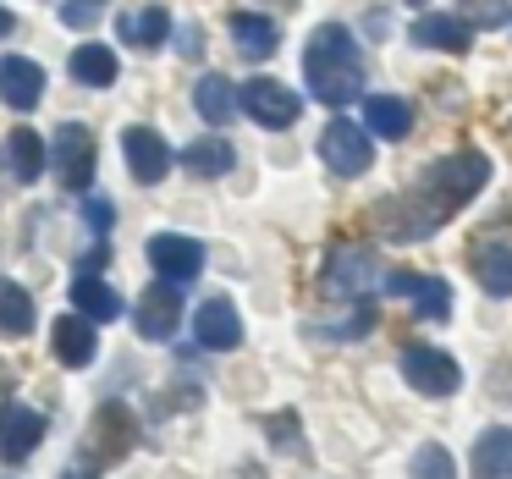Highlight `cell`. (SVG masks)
Listing matches in <instances>:
<instances>
[{"label":"cell","instance_id":"cell-13","mask_svg":"<svg viewBox=\"0 0 512 479\" xmlns=\"http://www.w3.org/2000/svg\"><path fill=\"white\" fill-rule=\"evenodd\" d=\"M193 331H199V347H210V353H232V347L243 342L237 303L232 298H204L199 314H193Z\"/></svg>","mask_w":512,"mask_h":479},{"label":"cell","instance_id":"cell-22","mask_svg":"<svg viewBox=\"0 0 512 479\" xmlns=\"http://www.w3.org/2000/svg\"><path fill=\"white\" fill-rule=\"evenodd\" d=\"M72 309L89 314L94 325H105V320H116V314H122V292L105 287L100 276H78V281H72Z\"/></svg>","mask_w":512,"mask_h":479},{"label":"cell","instance_id":"cell-28","mask_svg":"<svg viewBox=\"0 0 512 479\" xmlns=\"http://www.w3.org/2000/svg\"><path fill=\"white\" fill-rule=\"evenodd\" d=\"M369 325H375V303L358 298L353 314H342V320H331V325H314V331L331 336V342H358V336H369Z\"/></svg>","mask_w":512,"mask_h":479},{"label":"cell","instance_id":"cell-29","mask_svg":"<svg viewBox=\"0 0 512 479\" xmlns=\"http://www.w3.org/2000/svg\"><path fill=\"white\" fill-rule=\"evenodd\" d=\"M413 479H457L452 452H446V446H419V452H413Z\"/></svg>","mask_w":512,"mask_h":479},{"label":"cell","instance_id":"cell-14","mask_svg":"<svg viewBox=\"0 0 512 479\" xmlns=\"http://www.w3.org/2000/svg\"><path fill=\"white\" fill-rule=\"evenodd\" d=\"M0 100L12 105V111H34L45 100V67L28 56H6L0 61Z\"/></svg>","mask_w":512,"mask_h":479},{"label":"cell","instance_id":"cell-16","mask_svg":"<svg viewBox=\"0 0 512 479\" xmlns=\"http://www.w3.org/2000/svg\"><path fill=\"white\" fill-rule=\"evenodd\" d=\"M413 45L463 56V50L474 45V23H468V17H446V12H424L419 23H413Z\"/></svg>","mask_w":512,"mask_h":479},{"label":"cell","instance_id":"cell-17","mask_svg":"<svg viewBox=\"0 0 512 479\" xmlns=\"http://www.w3.org/2000/svg\"><path fill=\"white\" fill-rule=\"evenodd\" d=\"M232 39H237V50H243L248 61H265V56H276L281 28L270 23V17H259V12H237L232 17Z\"/></svg>","mask_w":512,"mask_h":479},{"label":"cell","instance_id":"cell-27","mask_svg":"<svg viewBox=\"0 0 512 479\" xmlns=\"http://www.w3.org/2000/svg\"><path fill=\"white\" fill-rule=\"evenodd\" d=\"M34 331V298L17 281H0V336H28Z\"/></svg>","mask_w":512,"mask_h":479},{"label":"cell","instance_id":"cell-12","mask_svg":"<svg viewBox=\"0 0 512 479\" xmlns=\"http://www.w3.org/2000/svg\"><path fill=\"white\" fill-rule=\"evenodd\" d=\"M177 320H182V292H177V281H166V287H149L144 303L133 309V325H138V336H144V342H166V336L177 331Z\"/></svg>","mask_w":512,"mask_h":479},{"label":"cell","instance_id":"cell-7","mask_svg":"<svg viewBox=\"0 0 512 479\" xmlns=\"http://www.w3.org/2000/svg\"><path fill=\"white\" fill-rule=\"evenodd\" d=\"M402 380H408L413 391H424V397H452V391L463 386V369H457V358H446L441 347H408V353H402Z\"/></svg>","mask_w":512,"mask_h":479},{"label":"cell","instance_id":"cell-18","mask_svg":"<svg viewBox=\"0 0 512 479\" xmlns=\"http://www.w3.org/2000/svg\"><path fill=\"white\" fill-rule=\"evenodd\" d=\"M364 122L375 138H408L413 133V105L397 100V94H375V100H364Z\"/></svg>","mask_w":512,"mask_h":479},{"label":"cell","instance_id":"cell-1","mask_svg":"<svg viewBox=\"0 0 512 479\" xmlns=\"http://www.w3.org/2000/svg\"><path fill=\"white\" fill-rule=\"evenodd\" d=\"M303 78H309L314 100L331 105V111H342V105H353L364 94V56H358L353 34L342 23L314 28L309 50H303Z\"/></svg>","mask_w":512,"mask_h":479},{"label":"cell","instance_id":"cell-34","mask_svg":"<svg viewBox=\"0 0 512 479\" xmlns=\"http://www.w3.org/2000/svg\"><path fill=\"white\" fill-rule=\"evenodd\" d=\"M12 28H17V17H12V12H6V6H0V39L12 34Z\"/></svg>","mask_w":512,"mask_h":479},{"label":"cell","instance_id":"cell-19","mask_svg":"<svg viewBox=\"0 0 512 479\" xmlns=\"http://www.w3.org/2000/svg\"><path fill=\"white\" fill-rule=\"evenodd\" d=\"M474 276L490 298H512V248L507 243H479L474 248Z\"/></svg>","mask_w":512,"mask_h":479},{"label":"cell","instance_id":"cell-11","mask_svg":"<svg viewBox=\"0 0 512 479\" xmlns=\"http://www.w3.org/2000/svg\"><path fill=\"white\" fill-rule=\"evenodd\" d=\"M45 441V413L39 408H6L0 413V463H28V452H39Z\"/></svg>","mask_w":512,"mask_h":479},{"label":"cell","instance_id":"cell-10","mask_svg":"<svg viewBox=\"0 0 512 479\" xmlns=\"http://www.w3.org/2000/svg\"><path fill=\"white\" fill-rule=\"evenodd\" d=\"M122 155H127L133 182H160L171 171V144L155 133V127H127V133H122Z\"/></svg>","mask_w":512,"mask_h":479},{"label":"cell","instance_id":"cell-36","mask_svg":"<svg viewBox=\"0 0 512 479\" xmlns=\"http://www.w3.org/2000/svg\"><path fill=\"white\" fill-rule=\"evenodd\" d=\"M408 6H424V0H408Z\"/></svg>","mask_w":512,"mask_h":479},{"label":"cell","instance_id":"cell-9","mask_svg":"<svg viewBox=\"0 0 512 479\" xmlns=\"http://www.w3.org/2000/svg\"><path fill=\"white\" fill-rule=\"evenodd\" d=\"M149 265H155L160 281H177L182 287V281H193L204 270V248L182 232H160V237H149Z\"/></svg>","mask_w":512,"mask_h":479},{"label":"cell","instance_id":"cell-5","mask_svg":"<svg viewBox=\"0 0 512 479\" xmlns=\"http://www.w3.org/2000/svg\"><path fill=\"white\" fill-rule=\"evenodd\" d=\"M50 160H56V177L67 182L72 193H83L94 182V133L83 122H61L56 144H50Z\"/></svg>","mask_w":512,"mask_h":479},{"label":"cell","instance_id":"cell-6","mask_svg":"<svg viewBox=\"0 0 512 479\" xmlns=\"http://www.w3.org/2000/svg\"><path fill=\"white\" fill-rule=\"evenodd\" d=\"M320 160L336 171V177H364L369 160H375V144H369L364 127H353V122L336 116V122L320 133Z\"/></svg>","mask_w":512,"mask_h":479},{"label":"cell","instance_id":"cell-20","mask_svg":"<svg viewBox=\"0 0 512 479\" xmlns=\"http://www.w3.org/2000/svg\"><path fill=\"white\" fill-rule=\"evenodd\" d=\"M6 160H12V177L17 182H39V177H45L50 149H45V138H39L34 127H17V133L6 138Z\"/></svg>","mask_w":512,"mask_h":479},{"label":"cell","instance_id":"cell-21","mask_svg":"<svg viewBox=\"0 0 512 479\" xmlns=\"http://www.w3.org/2000/svg\"><path fill=\"white\" fill-rule=\"evenodd\" d=\"M193 105H199V116H204V122H215V127H226L237 111H243V105H237V89L221 78V72H204L199 89H193Z\"/></svg>","mask_w":512,"mask_h":479},{"label":"cell","instance_id":"cell-31","mask_svg":"<svg viewBox=\"0 0 512 479\" xmlns=\"http://www.w3.org/2000/svg\"><path fill=\"white\" fill-rule=\"evenodd\" d=\"M100 6L105 0H61V23L67 28H94L100 23Z\"/></svg>","mask_w":512,"mask_h":479},{"label":"cell","instance_id":"cell-15","mask_svg":"<svg viewBox=\"0 0 512 479\" xmlns=\"http://www.w3.org/2000/svg\"><path fill=\"white\" fill-rule=\"evenodd\" d=\"M50 347H56V358H61L67 369L94 364V353H100V336H94V320H89V314H61V320L50 325Z\"/></svg>","mask_w":512,"mask_h":479},{"label":"cell","instance_id":"cell-26","mask_svg":"<svg viewBox=\"0 0 512 479\" xmlns=\"http://www.w3.org/2000/svg\"><path fill=\"white\" fill-rule=\"evenodd\" d=\"M166 34H171V17L160 12V6H144V12H127L122 17V39H127V45H138V50L166 45Z\"/></svg>","mask_w":512,"mask_h":479},{"label":"cell","instance_id":"cell-30","mask_svg":"<svg viewBox=\"0 0 512 479\" xmlns=\"http://www.w3.org/2000/svg\"><path fill=\"white\" fill-rule=\"evenodd\" d=\"M463 12H468V23H474V28H501L512 17V6H507V0H463Z\"/></svg>","mask_w":512,"mask_h":479},{"label":"cell","instance_id":"cell-32","mask_svg":"<svg viewBox=\"0 0 512 479\" xmlns=\"http://www.w3.org/2000/svg\"><path fill=\"white\" fill-rule=\"evenodd\" d=\"M83 215H89L94 237H105V232H111V221H116V210H111L105 199H89V210H83Z\"/></svg>","mask_w":512,"mask_h":479},{"label":"cell","instance_id":"cell-33","mask_svg":"<svg viewBox=\"0 0 512 479\" xmlns=\"http://www.w3.org/2000/svg\"><path fill=\"white\" fill-rule=\"evenodd\" d=\"M12 386H17V380H12V369H6V364H0V413H6V408H12V402H6V397H12Z\"/></svg>","mask_w":512,"mask_h":479},{"label":"cell","instance_id":"cell-24","mask_svg":"<svg viewBox=\"0 0 512 479\" xmlns=\"http://www.w3.org/2000/svg\"><path fill=\"white\" fill-rule=\"evenodd\" d=\"M116 50H105V45H78L72 50V78L78 83H89V89H111L116 83Z\"/></svg>","mask_w":512,"mask_h":479},{"label":"cell","instance_id":"cell-4","mask_svg":"<svg viewBox=\"0 0 512 479\" xmlns=\"http://www.w3.org/2000/svg\"><path fill=\"white\" fill-rule=\"evenodd\" d=\"M237 105H243L259 127H270V133H281V127H292L303 116V100L276 78H248L243 89H237Z\"/></svg>","mask_w":512,"mask_h":479},{"label":"cell","instance_id":"cell-3","mask_svg":"<svg viewBox=\"0 0 512 479\" xmlns=\"http://www.w3.org/2000/svg\"><path fill=\"white\" fill-rule=\"evenodd\" d=\"M138 446V424L133 413L122 408V402H105L100 413H94L89 424V441H83V463L100 468V463H116V457H127Z\"/></svg>","mask_w":512,"mask_h":479},{"label":"cell","instance_id":"cell-8","mask_svg":"<svg viewBox=\"0 0 512 479\" xmlns=\"http://www.w3.org/2000/svg\"><path fill=\"white\" fill-rule=\"evenodd\" d=\"M386 287L397 292V298H408L419 320H430V325L452 320V287H446L441 276H419V270H391Z\"/></svg>","mask_w":512,"mask_h":479},{"label":"cell","instance_id":"cell-35","mask_svg":"<svg viewBox=\"0 0 512 479\" xmlns=\"http://www.w3.org/2000/svg\"><path fill=\"white\" fill-rule=\"evenodd\" d=\"M94 474H100V468H89V463H78V468H72V474H67V479H94Z\"/></svg>","mask_w":512,"mask_h":479},{"label":"cell","instance_id":"cell-23","mask_svg":"<svg viewBox=\"0 0 512 479\" xmlns=\"http://www.w3.org/2000/svg\"><path fill=\"white\" fill-rule=\"evenodd\" d=\"M474 479H512V430H485L479 435Z\"/></svg>","mask_w":512,"mask_h":479},{"label":"cell","instance_id":"cell-2","mask_svg":"<svg viewBox=\"0 0 512 479\" xmlns=\"http://www.w3.org/2000/svg\"><path fill=\"white\" fill-rule=\"evenodd\" d=\"M320 287L331 292L336 303L369 298V292L380 287V259L369 254V248H353V243L331 248V254H325V265H320Z\"/></svg>","mask_w":512,"mask_h":479},{"label":"cell","instance_id":"cell-25","mask_svg":"<svg viewBox=\"0 0 512 479\" xmlns=\"http://www.w3.org/2000/svg\"><path fill=\"white\" fill-rule=\"evenodd\" d=\"M237 160V149L226 144V138H199V144L182 149V166L193 171V177H226Z\"/></svg>","mask_w":512,"mask_h":479}]
</instances>
